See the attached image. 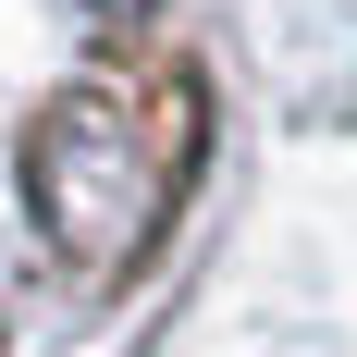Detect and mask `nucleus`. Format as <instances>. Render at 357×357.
<instances>
[{
    "label": "nucleus",
    "mask_w": 357,
    "mask_h": 357,
    "mask_svg": "<svg viewBox=\"0 0 357 357\" xmlns=\"http://www.w3.org/2000/svg\"><path fill=\"white\" fill-rule=\"evenodd\" d=\"M185 173H197V99L173 74H86L25 136V197L62 259L148 247V222L185 197Z\"/></svg>",
    "instance_id": "obj_1"
}]
</instances>
